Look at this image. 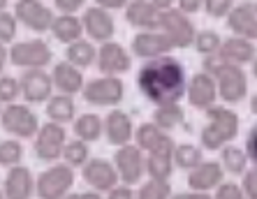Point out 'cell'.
<instances>
[{
  "instance_id": "obj_1",
  "label": "cell",
  "mask_w": 257,
  "mask_h": 199,
  "mask_svg": "<svg viewBox=\"0 0 257 199\" xmlns=\"http://www.w3.org/2000/svg\"><path fill=\"white\" fill-rule=\"evenodd\" d=\"M137 86L142 95L156 107L179 104V100L186 95L188 88L186 67L172 56H162L156 61H149L139 70Z\"/></svg>"
},
{
  "instance_id": "obj_39",
  "label": "cell",
  "mask_w": 257,
  "mask_h": 199,
  "mask_svg": "<svg viewBox=\"0 0 257 199\" xmlns=\"http://www.w3.org/2000/svg\"><path fill=\"white\" fill-rule=\"evenodd\" d=\"M19 93H21V86H19V79L14 77H0V104H14L17 102Z\"/></svg>"
},
{
  "instance_id": "obj_47",
  "label": "cell",
  "mask_w": 257,
  "mask_h": 199,
  "mask_svg": "<svg viewBox=\"0 0 257 199\" xmlns=\"http://www.w3.org/2000/svg\"><path fill=\"white\" fill-rule=\"evenodd\" d=\"M172 199H213V197L206 192H181V194H174Z\"/></svg>"
},
{
  "instance_id": "obj_12",
  "label": "cell",
  "mask_w": 257,
  "mask_h": 199,
  "mask_svg": "<svg viewBox=\"0 0 257 199\" xmlns=\"http://www.w3.org/2000/svg\"><path fill=\"white\" fill-rule=\"evenodd\" d=\"M14 17L19 24H24L26 28L35 33H44L54 24V12L49 10V5L37 3V0H19L14 5Z\"/></svg>"
},
{
  "instance_id": "obj_16",
  "label": "cell",
  "mask_w": 257,
  "mask_h": 199,
  "mask_svg": "<svg viewBox=\"0 0 257 199\" xmlns=\"http://www.w3.org/2000/svg\"><path fill=\"white\" fill-rule=\"evenodd\" d=\"M174 49V44L169 42V37L165 33L149 31V33H137L132 40V54L144 58V61H156L162 56H169V51Z\"/></svg>"
},
{
  "instance_id": "obj_37",
  "label": "cell",
  "mask_w": 257,
  "mask_h": 199,
  "mask_svg": "<svg viewBox=\"0 0 257 199\" xmlns=\"http://www.w3.org/2000/svg\"><path fill=\"white\" fill-rule=\"evenodd\" d=\"M192 44H195L199 54H204V58H206V56H213V54L220 51L222 40H220V35H218L215 31H202V33L195 35V42Z\"/></svg>"
},
{
  "instance_id": "obj_31",
  "label": "cell",
  "mask_w": 257,
  "mask_h": 199,
  "mask_svg": "<svg viewBox=\"0 0 257 199\" xmlns=\"http://www.w3.org/2000/svg\"><path fill=\"white\" fill-rule=\"evenodd\" d=\"M183 121V109L181 104H167V107H156L153 111V125H158L162 132H169Z\"/></svg>"
},
{
  "instance_id": "obj_9",
  "label": "cell",
  "mask_w": 257,
  "mask_h": 199,
  "mask_svg": "<svg viewBox=\"0 0 257 199\" xmlns=\"http://www.w3.org/2000/svg\"><path fill=\"white\" fill-rule=\"evenodd\" d=\"M160 28H162V33L169 37V42L174 44V49L192 47L195 35H197L192 21L181 12V10H165L160 17Z\"/></svg>"
},
{
  "instance_id": "obj_48",
  "label": "cell",
  "mask_w": 257,
  "mask_h": 199,
  "mask_svg": "<svg viewBox=\"0 0 257 199\" xmlns=\"http://www.w3.org/2000/svg\"><path fill=\"white\" fill-rule=\"evenodd\" d=\"M7 61H10V49L5 44H0V77H3V70H5Z\"/></svg>"
},
{
  "instance_id": "obj_29",
  "label": "cell",
  "mask_w": 257,
  "mask_h": 199,
  "mask_svg": "<svg viewBox=\"0 0 257 199\" xmlns=\"http://www.w3.org/2000/svg\"><path fill=\"white\" fill-rule=\"evenodd\" d=\"M47 116L51 118V123H70L74 118V100L67 95H51V100L47 102Z\"/></svg>"
},
{
  "instance_id": "obj_27",
  "label": "cell",
  "mask_w": 257,
  "mask_h": 199,
  "mask_svg": "<svg viewBox=\"0 0 257 199\" xmlns=\"http://www.w3.org/2000/svg\"><path fill=\"white\" fill-rule=\"evenodd\" d=\"M104 132V121L95 114H81L74 121V134H77L79 141L90 144V141H97Z\"/></svg>"
},
{
  "instance_id": "obj_11",
  "label": "cell",
  "mask_w": 257,
  "mask_h": 199,
  "mask_svg": "<svg viewBox=\"0 0 257 199\" xmlns=\"http://www.w3.org/2000/svg\"><path fill=\"white\" fill-rule=\"evenodd\" d=\"M165 10H169V3H146V0H132L125 5V19L135 28H142V33H149L153 28H160V17Z\"/></svg>"
},
{
  "instance_id": "obj_40",
  "label": "cell",
  "mask_w": 257,
  "mask_h": 199,
  "mask_svg": "<svg viewBox=\"0 0 257 199\" xmlns=\"http://www.w3.org/2000/svg\"><path fill=\"white\" fill-rule=\"evenodd\" d=\"M232 7H234V3H229V0H206V3H204V10H206L213 19L227 17Z\"/></svg>"
},
{
  "instance_id": "obj_56",
  "label": "cell",
  "mask_w": 257,
  "mask_h": 199,
  "mask_svg": "<svg viewBox=\"0 0 257 199\" xmlns=\"http://www.w3.org/2000/svg\"><path fill=\"white\" fill-rule=\"evenodd\" d=\"M0 114H3V107H0Z\"/></svg>"
},
{
  "instance_id": "obj_3",
  "label": "cell",
  "mask_w": 257,
  "mask_h": 199,
  "mask_svg": "<svg viewBox=\"0 0 257 199\" xmlns=\"http://www.w3.org/2000/svg\"><path fill=\"white\" fill-rule=\"evenodd\" d=\"M0 125L14 139H33L40 132V118L30 109V104H7L0 114Z\"/></svg>"
},
{
  "instance_id": "obj_34",
  "label": "cell",
  "mask_w": 257,
  "mask_h": 199,
  "mask_svg": "<svg viewBox=\"0 0 257 199\" xmlns=\"http://www.w3.org/2000/svg\"><path fill=\"white\" fill-rule=\"evenodd\" d=\"M63 157H65V164L67 167H84L86 162L90 160V151H88V144H84V141H79V139H74V141H67L65 148H63Z\"/></svg>"
},
{
  "instance_id": "obj_28",
  "label": "cell",
  "mask_w": 257,
  "mask_h": 199,
  "mask_svg": "<svg viewBox=\"0 0 257 199\" xmlns=\"http://www.w3.org/2000/svg\"><path fill=\"white\" fill-rule=\"evenodd\" d=\"M65 58H67V63L74 65L77 70H84V67L93 65V61L97 58V51H95V47H93L88 40H79V42L67 44Z\"/></svg>"
},
{
  "instance_id": "obj_51",
  "label": "cell",
  "mask_w": 257,
  "mask_h": 199,
  "mask_svg": "<svg viewBox=\"0 0 257 199\" xmlns=\"http://www.w3.org/2000/svg\"><path fill=\"white\" fill-rule=\"evenodd\" d=\"M252 74H255V77H257V58H255V61H252Z\"/></svg>"
},
{
  "instance_id": "obj_33",
  "label": "cell",
  "mask_w": 257,
  "mask_h": 199,
  "mask_svg": "<svg viewBox=\"0 0 257 199\" xmlns=\"http://www.w3.org/2000/svg\"><path fill=\"white\" fill-rule=\"evenodd\" d=\"M229 171V174L239 176V174H245V167H248V155L245 151L236 148V146H225L222 148V164Z\"/></svg>"
},
{
  "instance_id": "obj_26",
  "label": "cell",
  "mask_w": 257,
  "mask_h": 199,
  "mask_svg": "<svg viewBox=\"0 0 257 199\" xmlns=\"http://www.w3.org/2000/svg\"><path fill=\"white\" fill-rule=\"evenodd\" d=\"M49 31L54 33V37L58 42H79L81 35H84V26H81V19H77L74 14H60V17H54V24Z\"/></svg>"
},
{
  "instance_id": "obj_42",
  "label": "cell",
  "mask_w": 257,
  "mask_h": 199,
  "mask_svg": "<svg viewBox=\"0 0 257 199\" xmlns=\"http://www.w3.org/2000/svg\"><path fill=\"white\" fill-rule=\"evenodd\" d=\"M243 194H245V199H257V167L245 169V174H243Z\"/></svg>"
},
{
  "instance_id": "obj_6",
  "label": "cell",
  "mask_w": 257,
  "mask_h": 199,
  "mask_svg": "<svg viewBox=\"0 0 257 199\" xmlns=\"http://www.w3.org/2000/svg\"><path fill=\"white\" fill-rule=\"evenodd\" d=\"M54 58L51 49L42 40H26V42H17L10 49V63L24 70H44Z\"/></svg>"
},
{
  "instance_id": "obj_19",
  "label": "cell",
  "mask_w": 257,
  "mask_h": 199,
  "mask_svg": "<svg viewBox=\"0 0 257 199\" xmlns=\"http://www.w3.org/2000/svg\"><path fill=\"white\" fill-rule=\"evenodd\" d=\"M227 26L236 33L234 37H241V40H248V42L257 40V12L252 10L250 3L234 5L227 14Z\"/></svg>"
},
{
  "instance_id": "obj_30",
  "label": "cell",
  "mask_w": 257,
  "mask_h": 199,
  "mask_svg": "<svg viewBox=\"0 0 257 199\" xmlns=\"http://www.w3.org/2000/svg\"><path fill=\"white\" fill-rule=\"evenodd\" d=\"M202 162H204V153H202L199 146L181 144V146L174 148V167L192 171V169H197Z\"/></svg>"
},
{
  "instance_id": "obj_38",
  "label": "cell",
  "mask_w": 257,
  "mask_h": 199,
  "mask_svg": "<svg viewBox=\"0 0 257 199\" xmlns=\"http://www.w3.org/2000/svg\"><path fill=\"white\" fill-rule=\"evenodd\" d=\"M19 31V21L12 12H0V44L14 42Z\"/></svg>"
},
{
  "instance_id": "obj_15",
  "label": "cell",
  "mask_w": 257,
  "mask_h": 199,
  "mask_svg": "<svg viewBox=\"0 0 257 199\" xmlns=\"http://www.w3.org/2000/svg\"><path fill=\"white\" fill-rule=\"evenodd\" d=\"M84 181L93 187V192H111L118 185V174L109 160L93 157L84 164Z\"/></svg>"
},
{
  "instance_id": "obj_45",
  "label": "cell",
  "mask_w": 257,
  "mask_h": 199,
  "mask_svg": "<svg viewBox=\"0 0 257 199\" xmlns=\"http://www.w3.org/2000/svg\"><path fill=\"white\" fill-rule=\"evenodd\" d=\"M107 199H135V192H132V187L127 185H116L111 192H109Z\"/></svg>"
},
{
  "instance_id": "obj_21",
  "label": "cell",
  "mask_w": 257,
  "mask_h": 199,
  "mask_svg": "<svg viewBox=\"0 0 257 199\" xmlns=\"http://www.w3.org/2000/svg\"><path fill=\"white\" fill-rule=\"evenodd\" d=\"M188 102L192 104L195 109H211L215 102V97H218V88H215V81L213 77H209V74H195V77L188 81Z\"/></svg>"
},
{
  "instance_id": "obj_50",
  "label": "cell",
  "mask_w": 257,
  "mask_h": 199,
  "mask_svg": "<svg viewBox=\"0 0 257 199\" xmlns=\"http://www.w3.org/2000/svg\"><path fill=\"white\" fill-rule=\"evenodd\" d=\"M250 111L257 116V95H252V97H250Z\"/></svg>"
},
{
  "instance_id": "obj_14",
  "label": "cell",
  "mask_w": 257,
  "mask_h": 199,
  "mask_svg": "<svg viewBox=\"0 0 257 199\" xmlns=\"http://www.w3.org/2000/svg\"><path fill=\"white\" fill-rule=\"evenodd\" d=\"M81 26H84V33L90 40L102 42V44L111 42V37H114V33H116L114 17H111L107 10H102L100 5H90L88 10H86L84 17H81Z\"/></svg>"
},
{
  "instance_id": "obj_13",
  "label": "cell",
  "mask_w": 257,
  "mask_h": 199,
  "mask_svg": "<svg viewBox=\"0 0 257 199\" xmlns=\"http://www.w3.org/2000/svg\"><path fill=\"white\" fill-rule=\"evenodd\" d=\"M19 86H21V95L28 104L49 102L51 93H54L51 74L44 72V70H26L19 79Z\"/></svg>"
},
{
  "instance_id": "obj_2",
  "label": "cell",
  "mask_w": 257,
  "mask_h": 199,
  "mask_svg": "<svg viewBox=\"0 0 257 199\" xmlns=\"http://www.w3.org/2000/svg\"><path fill=\"white\" fill-rule=\"evenodd\" d=\"M206 127L202 130V146L206 151H220L222 146L239 134V116L227 107L213 104L206 109Z\"/></svg>"
},
{
  "instance_id": "obj_18",
  "label": "cell",
  "mask_w": 257,
  "mask_h": 199,
  "mask_svg": "<svg viewBox=\"0 0 257 199\" xmlns=\"http://www.w3.org/2000/svg\"><path fill=\"white\" fill-rule=\"evenodd\" d=\"M135 139H137V148L139 151H149V155H160V153H174L176 144L174 139L169 137L167 132H162L158 125L153 123H144V125L137 127L135 132Z\"/></svg>"
},
{
  "instance_id": "obj_54",
  "label": "cell",
  "mask_w": 257,
  "mask_h": 199,
  "mask_svg": "<svg viewBox=\"0 0 257 199\" xmlns=\"http://www.w3.org/2000/svg\"><path fill=\"white\" fill-rule=\"evenodd\" d=\"M250 5H252V10H255V12H257V3H250Z\"/></svg>"
},
{
  "instance_id": "obj_32",
  "label": "cell",
  "mask_w": 257,
  "mask_h": 199,
  "mask_svg": "<svg viewBox=\"0 0 257 199\" xmlns=\"http://www.w3.org/2000/svg\"><path fill=\"white\" fill-rule=\"evenodd\" d=\"M174 169V153H160V155L146 157V171L156 181H169Z\"/></svg>"
},
{
  "instance_id": "obj_25",
  "label": "cell",
  "mask_w": 257,
  "mask_h": 199,
  "mask_svg": "<svg viewBox=\"0 0 257 199\" xmlns=\"http://www.w3.org/2000/svg\"><path fill=\"white\" fill-rule=\"evenodd\" d=\"M220 56L229 65H245V63L255 61V44L248 42V40H241V37H229L225 40L220 47Z\"/></svg>"
},
{
  "instance_id": "obj_4",
  "label": "cell",
  "mask_w": 257,
  "mask_h": 199,
  "mask_svg": "<svg viewBox=\"0 0 257 199\" xmlns=\"http://www.w3.org/2000/svg\"><path fill=\"white\" fill-rule=\"evenodd\" d=\"M74 185V169L63 164H51L35 181V192L40 199H65Z\"/></svg>"
},
{
  "instance_id": "obj_7",
  "label": "cell",
  "mask_w": 257,
  "mask_h": 199,
  "mask_svg": "<svg viewBox=\"0 0 257 199\" xmlns=\"http://www.w3.org/2000/svg\"><path fill=\"white\" fill-rule=\"evenodd\" d=\"M81 95H84L86 102L95 104V107H114L125 95V86H123V81L118 77L90 79L88 84H84Z\"/></svg>"
},
{
  "instance_id": "obj_20",
  "label": "cell",
  "mask_w": 257,
  "mask_h": 199,
  "mask_svg": "<svg viewBox=\"0 0 257 199\" xmlns=\"http://www.w3.org/2000/svg\"><path fill=\"white\" fill-rule=\"evenodd\" d=\"M5 199H33L35 194V176L28 167H12L5 176V185H3Z\"/></svg>"
},
{
  "instance_id": "obj_53",
  "label": "cell",
  "mask_w": 257,
  "mask_h": 199,
  "mask_svg": "<svg viewBox=\"0 0 257 199\" xmlns=\"http://www.w3.org/2000/svg\"><path fill=\"white\" fill-rule=\"evenodd\" d=\"M65 199H79V194H67Z\"/></svg>"
},
{
  "instance_id": "obj_43",
  "label": "cell",
  "mask_w": 257,
  "mask_h": 199,
  "mask_svg": "<svg viewBox=\"0 0 257 199\" xmlns=\"http://www.w3.org/2000/svg\"><path fill=\"white\" fill-rule=\"evenodd\" d=\"M245 155H248V160H252L257 167V125L252 127L250 132H248V137H245Z\"/></svg>"
},
{
  "instance_id": "obj_24",
  "label": "cell",
  "mask_w": 257,
  "mask_h": 199,
  "mask_svg": "<svg viewBox=\"0 0 257 199\" xmlns=\"http://www.w3.org/2000/svg\"><path fill=\"white\" fill-rule=\"evenodd\" d=\"M220 183H222L220 162H202L188 176V185H190L192 192H209V190H215Z\"/></svg>"
},
{
  "instance_id": "obj_8",
  "label": "cell",
  "mask_w": 257,
  "mask_h": 199,
  "mask_svg": "<svg viewBox=\"0 0 257 199\" xmlns=\"http://www.w3.org/2000/svg\"><path fill=\"white\" fill-rule=\"evenodd\" d=\"M213 81H215V88H218V95L222 97V102H241L248 93V79H245L243 67H236V65H225L213 74Z\"/></svg>"
},
{
  "instance_id": "obj_49",
  "label": "cell",
  "mask_w": 257,
  "mask_h": 199,
  "mask_svg": "<svg viewBox=\"0 0 257 199\" xmlns=\"http://www.w3.org/2000/svg\"><path fill=\"white\" fill-rule=\"evenodd\" d=\"M79 199H102V194H97V192H93V190H90V192H81V194H79Z\"/></svg>"
},
{
  "instance_id": "obj_46",
  "label": "cell",
  "mask_w": 257,
  "mask_h": 199,
  "mask_svg": "<svg viewBox=\"0 0 257 199\" xmlns=\"http://www.w3.org/2000/svg\"><path fill=\"white\" fill-rule=\"evenodd\" d=\"M179 10L183 14H190V12H197V10H204V3H199V0H183V3H179Z\"/></svg>"
},
{
  "instance_id": "obj_22",
  "label": "cell",
  "mask_w": 257,
  "mask_h": 199,
  "mask_svg": "<svg viewBox=\"0 0 257 199\" xmlns=\"http://www.w3.org/2000/svg\"><path fill=\"white\" fill-rule=\"evenodd\" d=\"M104 134H107V141L114 146H127L130 139L135 137V125H132V118L120 111V109H114L109 111V116L104 118Z\"/></svg>"
},
{
  "instance_id": "obj_35",
  "label": "cell",
  "mask_w": 257,
  "mask_h": 199,
  "mask_svg": "<svg viewBox=\"0 0 257 199\" xmlns=\"http://www.w3.org/2000/svg\"><path fill=\"white\" fill-rule=\"evenodd\" d=\"M21 157H24V146L19 139H5L0 141V164L3 167H19L21 164Z\"/></svg>"
},
{
  "instance_id": "obj_23",
  "label": "cell",
  "mask_w": 257,
  "mask_h": 199,
  "mask_svg": "<svg viewBox=\"0 0 257 199\" xmlns=\"http://www.w3.org/2000/svg\"><path fill=\"white\" fill-rule=\"evenodd\" d=\"M51 84L60 91V95L72 97L74 93L84 91L86 81H84L81 70H77L74 65H70L67 61H63V63H56L54 70H51Z\"/></svg>"
},
{
  "instance_id": "obj_55",
  "label": "cell",
  "mask_w": 257,
  "mask_h": 199,
  "mask_svg": "<svg viewBox=\"0 0 257 199\" xmlns=\"http://www.w3.org/2000/svg\"><path fill=\"white\" fill-rule=\"evenodd\" d=\"M0 199H5V192H3V190H0Z\"/></svg>"
},
{
  "instance_id": "obj_5",
  "label": "cell",
  "mask_w": 257,
  "mask_h": 199,
  "mask_svg": "<svg viewBox=\"0 0 257 199\" xmlns=\"http://www.w3.org/2000/svg\"><path fill=\"white\" fill-rule=\"evenodd\" d=\"M65 127L58 125V123H44L40 125V132L35 134V141H33V151H35L37 160L42 162H56L58 157H63V148H65Z\"/></svg>"
},
{
  "instance_id": "obj_17",
  "label": "cell",
  "mask_w": 257,
  "mask_h": 199,
  "mask_svg": "<svg viewBox=\"0 0 257 199\" xmlns=\"http://www.w3.org/2000/svg\"><path fill=\"white\" fill-rule=\"evenodd\" d=\"M97 67L104 77H118V74L127 72L132 65L130 54L125 51V47L118 42H107L102 44L97 51Z\"/></svg>"
},
{
  "instance_id": "obj_10",
  "label": "cell",
  "mask_w": 257,
  "mask_h": 199,
  "mask_svg": "<svg viewBox=\"0 0 257 199\" xmlns=\"http://www.w3.org/2000/svg\"><path fill=\"white\" fill-rule=\"evenodd\" d=\"M114 169H116V174H118V181H123L127 187H132L135 183L142 181L144 171H146L144 153L132 144L120 146L114 155Z\"/></svg>"
},
{
  "instance_id": "obj_44",
  "label": "cell",
  "mask_w": 257,
  "mask_h": 199,
  "mask_svg": "<svg viewBox=\"0 0 257 199\" xmlns=\"http://www.w3.org/2000/svg\"><path fill=\"white\" fill-rule=\"evenodd\" d=\"M56 7L63 10V14H72L77 12L79 7H84V3L81 0H56Z\"/></svg>"
},
{
  "instance_id": "obj_52",
  "label": "cell",
  "mask_w": 257,
  "mask_h": 199,
  "mask_svg": "<svg viewBox=\"0 0 257 199\" xmlns=\"http://www.w3.org/2000/svg\"><path fill=\"white\" fill-rule=\"evenodd\" d=\"M5 7H7V3L5 0H0V12H5Z\"/></svg>"
},
{
  "instance_id": "obj_36",
  "label": "cell",
  "mask_w": 257,
  "mask_h": 199,
  "mask_svg": "<svg viewBox=\"0 0 257 199\" xmlns=\"http://www.w3.org/2000/svg\"><path fill=\"white\" fill-rule=\"evenodd\" d=\"M135 199H172L169 181H156V178H149V181L139 187V192L135 194Z\"/></svg>"
},
{
  "instance_id": "obj_41",
  "label": "cell",
  "mask_w": 257,
  "mask_h": 199,
  "mask_svg": "<svg viewBox=\"0 0 257 199\" xmlns=\"http://www.w3.org/2000/svg\"><path fill=\"white\" fill-rule=\"evenodd\" d=\"M213 199H245V194L236 183H220V185L215 187Z\"/></svg>"
}]
</instances>
